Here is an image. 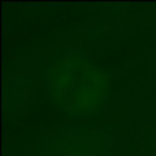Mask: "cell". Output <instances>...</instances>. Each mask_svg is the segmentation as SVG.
Here are the masks:
<instances>
[{"instance_id": "obj_1", "label": "cell", "mask_w": 156, "mask_h": 156, "mask_svg": "<svg viewBox=\"0 0 156 156\" xmlns=\"http://www.w3.org/2000/svg\"><path fill=\"white\" fill-rule=\"evenodd\" d=\"M49 89L59 104L70 111H89L101 103L105 78L89 62L70 58L52 67Z\"/></svg>"}]
</instances>
